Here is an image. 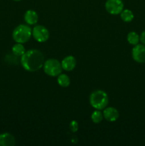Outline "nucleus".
<instances>
[{"instance_id":"1","label":"nucleus","mask_w":145,"mask_h":146,"mask_svg":"<svg viewBox=\"0 0 145 146\" xmlns=\"http://www.w3.org/2000/svg\"><path fill=\"white\" fill-rule=\"evenodd\" d=\"M44 56L41 51L31 49L26 51L21 56V64L23 68L29 72H35L44 66Z\"/></svg>"},{"instance_id":"2","label":"nucleus","mask_w":145,"mask_h":146,"mask_svg":"<svg viewBox=\"0 0 145 146\" xmlns=\"http://www.w3.org/2000/svg\"><path fill=\"white\" fill-rule=\"evenodd\" d=\"M109 98L107 94L102 90H96L90 96V104L96 110L105 109L108 105Z\"/></svg>"},{"instance_id":"3","label":"nucleus","mask_w":145,"mask_h":146,"mask_svg":"<svg viewBox=\"0 0 145 146\" xmlns=\"http://www.w3.org/2000/svg\"><path fill=\"white\" fill-rule=\"evenodd\" d=\"M32 29L26 24H20L16 27L12 33L13 39L16 43L24 44L31 38Z\"/></svg>"},{"instance_id":"4","label":"nucleus","mask_w":145,"mask_h":146,"mask_svg":"<svg viewBox=\"0 0 145 146\" xmlns=\"http://www.w3.org/2000/svg\"><path fill=\"white\" fill-rule=\"evenodd\" d=\"M43 68L45 74L52 77L58 76L61 74L63 70L61 63L55 58H50L46 60L44 62Z\"/></svg>"},{"instance_id":"5","label":"nucleus","mask_w":145,"mask_h":146,"mask_svg":"<svg viewBox=\"0 0 145 146\" xmlns=\"http://www.w3.org/2000/svg\"><path fill=\"white\" fill-rule=\"evenodd\" d=\"M105 7L109 14L117 15L124 9V2L122 0H107Z\"/></svg>"},{"instance_id":"6","label":"nucleus","mask_w":145,"mask_h":146,"mask_svg":"<svg viewBox=\"0 0 145 146\" xmlns=\"http://www.w3.org/2000/svg\"><path fill=\"white\" fill-rule=\"evenodd\" d=\"M32 36L38 42H45L49 38V31L44 26L36 25L32 29Z\"/></svg>"},{"instance_id":"7","label":"nucleus","mask_w":145,"mask_h":146,"mask_svg":"<svg viewBox=\"0 0 145 146\" xmlns=\"http://www.w3.org/2000/svg\"><path fill=\"white\" fill-rule=\"evenodd\" d=\"M132 56L134 61L139 64L145 63V45L136 44L132 51Z\"/></svg>"},{"instance_id":"8","label":"nucleus","mask_w":145,"mask_h":146,"mask_svg":"<svg viewBox=\"0 0 145 146\" xmlns=\"http://www.w3.org/2000/svg\"><path fill=\"white\" fill-rule=\"evenodd\" d=\"M102 114H103L104 118L109 122L116 121L119 116L118 111L114 107H106Z\"/></svg>"},{"instance_id":"9","label":"nucleus","mask_w":145,"mask_h":146,"mask_svg":"<svg viewBox=\"0 0 145 146\" xmlns=\"http://www.w3.org/2000/svg\"><path fill=\"white\" fill-rule=\"evenodd\" d=\"M76 59L72 56H68L65 57L61 61L63 69L66 71H71L76 66Z\"/></svg>"},{"instance_id":"10","label":"nucleus","mask_w":145,"mask_h":146,"mask_svg":"<svg viewBox=\"0 0 145 146\" xmlns=\"http://www.w3.org/2000/svg\"><path fill=\"white\" fill-rule=\"evenodd\" d=\"M16 140L14 135L9 133L0 134V146H14Z\"/></svg>"},{"instance_id":"11","label":"nucleus","mask_w":145,"mask_h":146,"mask_svg":"<svg viewBox=\"0 0 145 146\" xmlns=\"http://www.w3.org/2000/svg\"><path fill=\"white\" fill-rule=\"evenodd\" d=\"M24 21L28 25H34L38 21V15L34 10H28L24 14Z\"/></svg>"},{"instance_id":"12","label":"nucleus","mask_w":145,"mask_h":146,"mask_svg":"<svg viewBox=\"0 0 145 146\" xmlns=\"http://www.w3.org/2000/svg\"><path fill=\"white\" fill-rule=\"evenodd\" d=\"M57 82H58V85L61 87H68L71 84V80H70L69 76L65 74H61L60 75L58 76V78H57Z\"/></svg>"},{"instance_id":"13","label":"nucleus","mask_w":145,"mask_h":146,"mask_svg":"<svg viewBox=\"0 0 145 146\" xmlns=\"http://www.w3.org/2000/svg\"><path fill=\"white\" fill-rule=\"evenodd\" d=\"M11 51H12L13 54L16 56H21L26 52L25 47L22 44H20V43L14 44L11 48Z\"/></svg>"},{"instance_id":"14","label":"nucleus","mask_w":145,"mask_h":146,"mask_svg":"<svg viewBox=\"0 0 145 146\" xmlns=\"http://www.w3.org/2000/svg\"><path fill=\"white\" fill-rule=\"evenodd\" d=\"M120 17L125 22H130L134 19V14L131 10L123 9L120 13Z\"/></svg>"},{"instance_id":"15","label":"nucleus","mask_w":145,"mask_h":146,"mask_svg":"<svg viewBox=\"0 0 145 146\" xmlns=\"http://www.w3.org/2000/svg\"><path fill=\"white\" fill-rule=\"evenodd\" d=\"M127 41L129 44H130L131 45L135 46L139 44V36L136 32H134V31H131V32H129L127 34Z\"/></svg>"},{"instance_id":"16","label":"nucleus","mask_w":145,"mask_h":146,"mask_svg":"<svg viewBox=\"0 0 145 146\" xmlns=\"http://www.w3.org/2000/svg\"><path fill=\"white\" fill-rule=\"evenodd\" d=\"M103 114L100 110H96L91 115V120L94 123H100L103 120Z\"/></svg>"},{"instance_id":"17","label":"nucleus","mask_w":145,"mask_h":146,"mask_svg":"<svg viewBox=\"0 0 145 146\" xmlns=\"http://www.w3.org/2000/svg\"><path fill=\"white\" fill-rule=\"evenodd\" d=\"M70 129L72 132L75 133L78 130V123L76 121H71V124H70Z\"/></svg>"},{"instance_id":"18","label":"nucleus","mask_w":145,"mask_h":146,"mask_svg":"<svg viewBox=\"0 0 145 146\" xmlns=\"http://www.w3.org/2000/svg\"><path fill=\"white\" fill-rule=\"evenodd\" d=\"M139 41H141L142 44L145 45V31H143L139 36Z\"/></svg>"},{"instance_id":"19","label":"nucleus","mask_w":145,"mask_h":146,"mask_svg":"<svg viewBox=\"0 0 145 146\" xmlns=\"http://www.w3.org/2000/svg\"><path fill=\"white\" fill-rule=\"evenodd\" d=\"M13 1H21V0H13Z\"/></svg>"}]
</instances>
